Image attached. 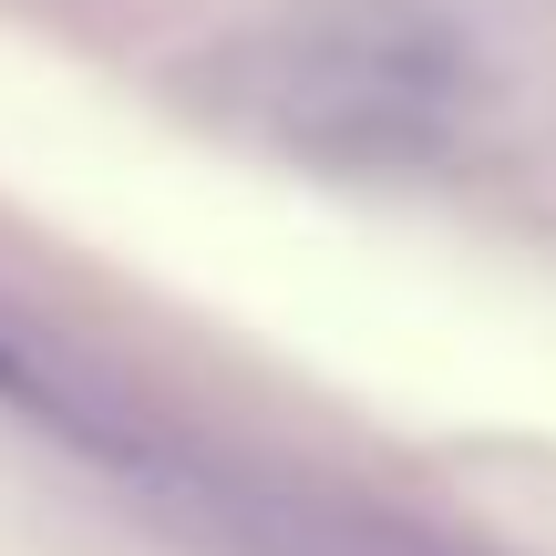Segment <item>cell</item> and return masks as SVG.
<instances>
[{
    "instance_id": "obj_1",
    "label": "cell",
    "mask_w": 556,
    "mask_h": 556,
    "mask_svg": "<svg viewBox=\"0 0 556 556\" xmlns=\"http://www.w3.org/2000/svg\"><path fill=\"white\" fill-rule=\"evenodd\" d=\"M248 124L268 144H299L319 165H413L464 114V52L422 11H309L289 31L238 52Z\"/></svg>"
}]
</instances>
